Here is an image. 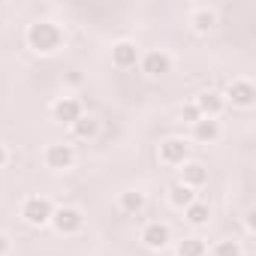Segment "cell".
Listing matches in <instances>:
<instances>
[{"label":"cell","mask_w":256,"mask_h":256,"mask_svg":"<svg viewBox=\"0 0 256 256\" xmlns=\"http://www.w3.org/2000/svg\"><path fill=\"white\" fill-rule=\"evenodd\" d=\"M28 40H30V46L36 52H54L60 46V30L54 24H48V22H36V24H30Z\"/></svg>","instance_id":"1"},{"label":"cell","mask_w":256,"mask_h":256,"mask_svg":"<svg viewBox=\"0 0 256 256\" xmlns=\"http://www.w3.org/2000/svg\"><path fill=\"white\" fill-rule=\"evenodd\" d=\"M24 217H28V223H46L52 217L48 199H28L24 202Z\"/></svg>","instance_id":"2"},{"label":"cell","mask_w":256,"mask_h":256,"mask_svg":"<svg viewBox=\"0 0 256 256\" xmlns=\"http://www.w3.org/2000/svg\"><path fill=\"white\" fill-rule=\"evenodd\" d=\"M54 226H58V232H76L82 226V214L76 208H60L54 214Z\"/></svg>","instance_id":"3"},{"label":"cell","mask_w":256,"mask_h":256,"mask_svg":"<svg viewBox=\"0 0 256 256\" xmlns=\"http://www.w3.org/2000/svg\"><path fill=\"white\" fill-rule=\"evenodd\" d=\"M46 160H48L52 169H66L72 163V151H70V145H52L46 151Z\"/></svg>","instance_id":"4"},{"label":"cell","mask_w":256,"mask_h":256,"mask_svg":"<svg viewBox=\"0 0 256 256\" xmlns=\"http://www.w3.org/2000/svg\"><path fill=\"white\" fill-rule=\"evenodd\" d=\"M160 157H163L166 163H181V160L187 157V145H184L181 139H169V142L160 145Z\"/></svg>","instance_id":"5"},{"label":"cell","mask_w":256,"mask_h":256,"mask_svg":"<svg viewBox=\"0 0 256 256\" xmlns=\"http://www.w3.org/2000/svg\"><path fill=\"white\" fill-rule=\"evenodd\" d=\"M78 114H82V108H78V102H76V100H60V102L54 106V118H58V120L76 124V120H78Z\"/></svg>","instance_id":"6"},{"label":"cell","mask_w":256,"mask_h":256,"mask_svg":"<svg viewBox=\"0 0 256 256\" xmlns=\"http://www.w3.org/2000/svg\"><path fill=\"white\" fill-rule=\"evenodd\" d=\"M145 72H148V76H163V72H169V58L160 54V52H151V54L145 58Z\"/></svg>","instance_id":"7"},{"label":"cell","mask_w":256,"mask_h":256,"mask_svg":"<svg viewBox=\"0 0 256 256\" xmlns=\"http://www.w3.org/2000/svg\"><path fill=\"white\" fill-rule=\"evenodd\" d=\"M169 241V229L163 226V223H151L148 229H145V244L148 247H163Z\"/></svg>","instance_id":"8"},{"label":"cell","mask_w":256,"mask_h":256,"mask_svg":"<svg viewBox=\"0 0 256 256\" xmlns=\"http://www.w3.org/2000/svg\"><path fill=\"white\" fill-rule=\"evenodd\" d=\"M112 58H114V64H118V66H130V64H136V46L120 42V46H114Z\"/></svg>","instance_id":"9"},{"label":"cell","mask_w":256,"mask_h":256,"mask_svg":"<svg viewBox=\"0 0 256 256\" xmlns=\"http://www.w3.org/2000/svg\"><path fill=\"white\" fill-rule=\"evenodd\" d=\"M229 96H232V102H238V106H250V102H253V88H250L247 82H235V84L229 88Z\"/></svg>","instance_id":"10"},{"label":"cell","mask_w":256,"mask_h":256,"mask_svg":"<svg viewBox=\"0 0 256 256\" xmlns=\"http://www.w3.org/2000/svg\"><path fill=\"white\" fill-rule=\"evenodd\" d=\"M196 108H199V114H202V112H205V114H217V112L223 108V100H220L217 94H202L199 102H196Z\"/></svg>","instance_id":"11"},{"label":"cell","mask_w":256,"mask_h":256,"mask_svg":"<svg viewBox=\"0 0 256 256\" xmlns=\"http://www.w3.org/2000/svg\"><path fill=\"white\" fill-rule=\"evenodd\" d=\"M169 196H172V202H175V205H184V208L193 202V190H190L187 184H175V187L169 190Z\"/></svg>","instance_id":"12"},{"label":"cell","mask_w":256,"mask_h":256,"mask_svg":"<svg viewBox=\"0 0 256 256\" xmlns=\"http://www.w3.org/2000/svg\"><path fill=\"white\" fill-rule=\"evenodd\" d=\"M217 136V124L214 120H196V139L199 142H211Z\"/></svg>","instance_id":"13"},{"label":"cell","mask_w":256,"mask_h":256,"mask_svg":"<svg viewBox=\"0 0 256 256\" xmlns=\"http://www.w3.org/2000/svg\"><path fill=\"white\" fill-rule=\"evenodd\" d=\"M178 256H202V241L199 238H184L178 244Z\"/></svg>","instance_id":"14"},{"label":"cell","mask_w":256,"mask_h":256,"mask_svg":"<svg viewBox=\"0 0 256 256\" xmlns=\"http://www.w3.org/2000/svg\"><path fill=\"white\" fill-rule=\"evenodd\" d=\"M202 181H205V169L199 163L184 166V184H202Z\"/></svg>","instance_id":"15"},{"label":"cell","mask_w":256,"mask_h":256,"mask_svg":"<svg viewBox=\"0 0 256 256\" xmlns=\"http://www.w3.org/2000/svg\"><path fill=\"white\" fill-rule=\"evenodd\" d=\"M187 217H190V223H205V220H208V205L190 202V205H187Z\"/></svg>","instance_id":"16"},{"label":"cell","mask_w":256,"mask_h":256,"mask_svg":"<svg viewBox=\"0 0 256 256\" xmlns=\"http://www.w3.org/2000/svg\"><path fill=\"white\" fill-rule=\"evenodd\" d=\"M142 202H145V199H142V193H124V196H120V205H124L126 211H139V208H142Z\"/></svg>","instance_id":"17"},{"label":"cell","mask_w":256,"mask_h":256,"mask_svg":"<svg viewBox=\"0 0 256 256\" xmlns=\"http://www.w3.org/2000/svg\"><path fill=\"white\" fill-rule=\"evenodd\" d=\"M76 133H78V136H94V133H96V120L78 118V120H76Z\"/></svg>","instance_id":"18"},{"label":"cell","mask_w":256,"mask_h":256,"mask_svg":"<svg viewBox=\"0 0 256 256\" xmlns=\"http://www.w3.org/2000/svg\"><path fill=\"white\" fill-rule=\"evenodd\" d=\"M193 24H196V30H208L214 24V16L211 12H196L193 16Z\"/></svg>","instance_id":"19"},{"label":"cell","mask_w":256,"mask_h":256,"mask_svg":"<svg viewBox=\"0 0 256 256\" xmlns=\"http://www.w3.org/2000/svg\"><path fill=\"white\" fill-rule=\"evenodd\" d=\"M217 256H238V244H235V241H223V244H217Z\"/></svg>","instance_id":"20"},{"label":"cell","mask_w":256,"mask_h":256,"mask_svg":"<svg viewBox=\"0 0 256 256\" xmlns=\"http://www.w3.org/2000/svg\"><path fill=\"white\" fill-rule=\"evenodd\" d=\"M181 114H184L187 120H199V108H196V106H184V108H181Z\"/></svg>","instance_id":"21"},{"label":"cell","mask_w":256,"mask_h":256,"mask_svg":"<svg viewBox=\"0 0 256 256\" xmlns=\"http://www.w3.org/2000/svg\"><path fill=\"white\" fill-rule=\"evenodd\" d=\"M4 250H6V238H4V235H0V253H4Z\"/></svg>","instance_id":"22"},{"label":"cell","mask_w":256,"mask_h":256,"mask_svg":"<svg viewBox=\"0 0 256 256\" xmlns=\"http://www.w3.org/2000/svg\"><path fill=\"white\" fill-rule=\"evenodd\" d=\"M4 160H6V154H4V148H0V166H4Z\"/></svg>","instance_id":"23"}]
</instances>
